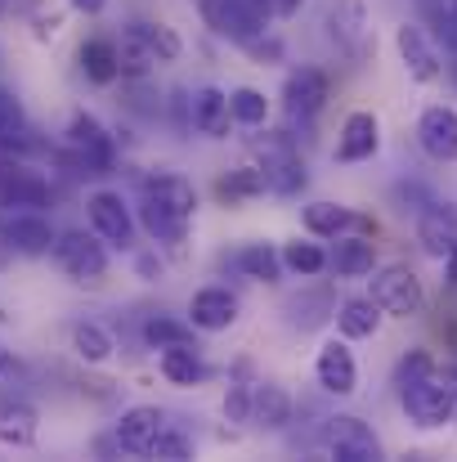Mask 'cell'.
Wrapping results in <instances>:
<instances>
[{"label":"cell","mask_w":457,"mask_h":462,"mask_svg":"<svg viewBox=\"0 0 457 462\" xmlns=\"http://www.w3.org/2000/svg\"><path fill=\"white\" fill-rule=\"evenodd\" d=\"M372 265H377V243H372V234H341V238H332V252H327V270L336 274V279H363V274H372Z\"/></svg>","instance_id":"cell-24"},{"label":"cell","mask_w":457,"mask_h":462,"mask_svg":"<svg viewBox=\"0 0 457 462\" xmlns=\"http://www.w3.org/2000/svg\"><path fill=\"white\" fill-rule=\"evenodd\" d=\"M327 95H332V81L323 68H292L283 81V108L292 122H314L327 108Z\"/></svg>","instance_id":"cell-11"},{"label":"cell","mask_w":457,"mask_h":462,"mask_svg":"<svg viewBox=\"0 0 457 462\" xmlns=\"http://www.w3.org/2000/svg\"><path fill=\"white\" fill-rule=\"evenodd\" d=\"M314 382H318L323 395H336V400L359 391V364H354V350H350L345 337L323 341V350L314 359Z\"/></svg>","instance_id":"cell-10"},{"label":"cell","mask_w":457,"mask_h":462,"mask_svg":"<svg viewBox=\"0 0 457 462\" xmlns=\"http://www.w3.org/2000/svg\"><path fill=\"white\" fill-rule=\"evenodd\" d=\"M417 9L435 27V36H444L449 50L457 54V0H417Z\"/></svg>","instance_id":"cell-38"},{"label":"cell","mask_w":457,"mask_h":462,"mask_svg":"<svg viewBox=\"0 0 457 462\" xmlns=\"http://www.w3.org/2000/svg\"><path fill=\"white\" fill-rule=\"evenodd\" d=\"M229 113H233L238 126L256 131V126L270 122V99H265V90H256V86H238V90H229Z\"/></svg>","instance_id":"cell-36"},{"label":"cell","mask_w":457,"mask_h":462,"mask_svg":"<svg viewBox=\"0 0 457 462\" xmlns=\"http://www.w3.org/2000/svg\"><path fill=\"white\" fill-rule=\"evenodd\" d=\"M297 310H305V319H297V328H301V332L318 328V323H327V319L336 314V306H332V297H327V292H305V297H292V301H288V319H292Z\"/></svg>","instance_id":"cell-39"},{"label":"cell","mask_w":457,"mask_h":462,"mask_svg":"<svg viewBox=\"0 0 457 462\" xmlns=\"http://www.w3.org/2000/svg\"><path fill=\"white\" fill-rule=\"evenodd\" d=\"M242 50H247L251 59H260V63H279V59H283V41H279V36H270V32H260V36H256V41H247Z\"/></svg>","instance_id":"cell-43"},{"label":"cell","mask_w":457,"mask_h":462,"mask_svg":"<svg viewBox=\"0 0 457 462\" xmlns=\"http://www.w3.org/2000/svg\"><path fill=\"white\" fill-rule=\"evenodd\" d=\"M417 243L431 252V256H449L457 247V202H440V198H431L417 216Z\"/></svg>","instance_id":"cell-20"},{"label":"cell","mask_w":457,"mask_h":462,"mask_svg":"<svg viewBox=\"0 0 457 462\" xmlns=\"http://www.w3.org/2000/svg\"><path fill=\"white\" fill-rule=\"evenodd\" d=\"M59 27H63V14H36V41L59 36Z\"/></svg>","instance_id":"cell-44"},{"label":"cell","mask_w":457,"mask_h":462,"mask_svg":"<svg viewBox=\"0 0 457 462\" xmlns=\"http://www.w3.org/2000/svg\"><path fill=\"white\" fill-rule=\"evenodd\" d=\"M444 279H449V283L457 288V247L449 252V256H444Z\"/></svg>","instance_id":"cell-49"},{"label":"cell","mask_w":457,"mask_h":462,"mask_svg":"<svg viewBox=\"0 0 457 462\" xmlns=\"http://www.w3.org/2000/svg\"><path fill=\"white\" fill-rule=\"evenodd\" d=\"M377 149H381V122H377V113H368V108L350 113L341 122V135H336V162H345V166L372 162Z\"/></svg>","instance_id":"cell-18"},{"label":"cell","mask_w":457,"mask_h":462,"mask_svg":"<svg viewBox=\"0 0 457 462\" xmlns=\"http://www.w3.org/2000/svg\"><path fill=\"white\" fill-rule=\"evenodd\" d=\"M63 157L77 166V175H108L117 166V140L95 113L77 108L63 131Z\"/></svg>","instance_id":"cell-1"},{"label":"cell","mask_w":457,"mask_h":462,"mask_svg":"<svg viewBox=\"0 0 457 462\" xmlns=\"http://www.w3.org/2000/svg\"><path fill=\"white\" fill-rule=\"evenodd\" d=\"M77 14H86V18H99L104 9H108V0H68Z\"/></svg>","instance_id":"cell-47"},{"label":"cell","mask_w":457,"mask_h":462,"mask_svg":"<svg viewBox=\"0 0 457 462\" xmlns=\"http://www.w3.org/2000/svg\"><path fill=\"white\" fill-rule=\"evenodd\" d=\"M256 166L265 171V184H270V193H279V198H297L305 184H309V171H305L301 162V149L292 144V135H265L260 144H256Z\"/></svg>","instance_id":"cell-7"},{"label":"cell","mask_w":457,"mask_h":462,"mask_svg":"<svg viewBox=\"0 0 457 462\" xmlns=\"http://www.w3.org/2000/svg\"><path fill=\"white\" fill-rule=\"evenodd\" d=\"M274 5V18H292V14H301L305 0H270Z\"/></svg>","instance_id":"cell-48"},{"label":"cell","mask_w":457,"mask_h":462,"mask_svg":"<svg viewBox=\"0 0 457 462\" xmlns=\"http://www.w3.org/2000/svg\"><path fill=\"white\" fill-rule=\"evenodd\" d=\"M318 449L336 462H381L386 458L377 431H372L363 418H354V413H332V418H323V422H318Z\"/></svg>","instance_id":"cell-4"},{"label":"cell","mask_w":457,"mask_h":462,"mask_svg":"<svg viewBox=\"0 0 457 462\" xmlns=\"http://www.w3.org/2000/svg\"><path fill=\"white\" fill-rule=\"evenodd\" d=\"M332 319H336V332L345 341H368V337H377V328H381L386 314H381V306L372 297H345Z\"/></svg>","instance_id":"cell-27"},{"label":"cell","mask_w":457,"mask_h":462,"mask_svg":"<svg viewBox=\"0 0 457 462\" xmlns=\"http://www.w3.org/2000/svg\"><path fill=\"white\" fill-rule=\"evenodd\" d=\"M238 297L229 292V288H220V283H211V288H197L193 292V301H188V323L197 328V332H229L233 323H238Z\"/></svg>","instance_id":"cell-21"},{"label":"cell","mask_w":457,"mask_h":462,"mask_svg":"<svg viewBox=\"0 0 457 462\" xmlns=\"http://www.w3.org/2000/svg\"><path fill=\"white\" fill-rule=\"evenodd\" d=\"M301 220H305V229H309V238H341V234H372V220L368 216H359V211H350V207H341V202H309L301 211Z\"/></svg>","instance_id":"cell-22"},{"label":"cell","mask_w":457,"mask_h":462,"mask_svg":"<svg viewBox=\"0 0 457 462\" xmlns=\"http://www.w3.org/2000/svg\"><path fill=\"white\" fill-rule=\"evenodd\" d=\"M54 265L72 279V283H86V288H95V283H104L108 279V243L90 229H59V238H54Z\"/></svg>","instance_id":"cell-3"},{"label":"cell","mask_w":457,"mask_h":462,"mask_svg":"<svg viewBox=\"0 0 457 462\" xmlns=\"http://www.w3.org/2000/svg\"><path fill=\"white\" fill-rule=\"evenodd\" d=\"M260 193H270L260 166H233V171H224V175L215 180V198H220L224 207H242V202H251V198H260Z\"/></svg>","instance_id":"cell-31"},{"label":"cell","mask_w":457,"mask_h":462,"mask_svg":"<svg viewBox=\"0 0 457 462\" xmlns=\"http://www.w3.org/2000/svg\"><path fill=\"white\" fill-rule=\"evenodd\" d=\"M140 198H152L157 207H166V211H175L184 220L197 216V189L184 175H175V171H149L140 180Z\"/></svg>","instance_id":"cell-23"},{"label":"cell","mask_w":457,"mask_h":462,"mask_svg":"<svg viewBox=\"0 0 457 462\" xmlns=\"http://www.w3.org/2000/svg\"><path fill=\"white\" fill-rule=\"evenodd\" d=\"M381 314H390V319H413V314H422L426 306V292H422V279L408 270V265H381L377 274H372V292H368Z\"/></svg>","instance_id":"cell-8"},{"label":"cell","mask_w":457,"mask_h":462,"mask_svg":"<svg viewBox=\"0 0 457 462\" xmlns=\"http://www.w3.org/2000/svg\"><path fill=\"white\" fill-rule=\"evenodd\" d=\"M86 220H90V229H95L108 247H122V252L135 247L140 220H135L131 202H126L117 189H95V193L86 198Z\"/></svg>","instance_id":"cell-6"},{"label":"cell","mask_w":457,"mask_h":462,"mask_svg":"<svg viewBox=\"0 0 457 462\" xmlns=\"http://www.w3.org/2000/svg\"><path fill=\"white\" fill-rule=\"evenodd\" d=\"M41 440V409L27 395L0 391V445L5 449H32Z\"/></svg>","instance_id":"cell-15"},{"label":"cell","mask_w":457,"mask_h":462,"mask_svg":"<svg viewBox=\"0 0 457 462\" xmlns=\"http://www.w3.org/2000/svg\"><path fill=\"white\" fill-rule=\"evenodd\" d=\"M327 36H332L336 54H345L350 63H368L377 54L372 14L363 0H332L327 5Z\"/></svg>","instance_id":"cell-5"},{"label":"cell","mask_w":457,"mask_h":462,"mask_svg":"<svg viewBox=\"0 0 457 462\" xmlns=\"http://www.w3.org/2000/svg\"><path fill=\"white\" fill-rule=\"evenodd\" d=\"M233 113H229V90L220 86H197L188 95V131H197L202 140H229Z\"/></svg>","instance_id":"cell-13"},{"label":"cell","mask_w":457,"mask_h":462,"mask_svg":"<svg viewBox=\"0 0 457 462\" xmlns=\"http://www.w3.org/2000/svg\"><path fill=\"white\" fill-rule=\"evenodd\" d=\"M193 323L188 319H175V314H144V323H140V337H144V346L149 350H166V346H197L193 341Z\"/></svg>","instance_id":"cell-32"},{"label":"cell","mask_w":457,"mask_h":462,"mask_svg":"<svg viewBox=\"0 0 457 462\" xmlns=\"http://www.w3.org/2000/svg\"><path fill=\"white\" fill-rule=\"evenodd\" d=\"M144 32H149V45H152V54H157V63H175L184 54V41H179V32L170 23H144Z\"/></svg>","instance_id":"cell-40"},{"label":"cell","mask_w":457,"mask_h":462,"mask_svg":"<svg viewBox=\"0 0 457 462\" xmlns=\"http://www.w3.org/2000/svg\"><path fill=\"white\" fill-rule=\"evenodd\" d=\"M197 454V445H193V436L188 431H179L175 422H166L161 431H157V440H152L149 458H161V462H184Z\"/></svg>","instance_id":"cell-37"},{"label":"cell","mask_w":457,"mask_h":462,"mask_svg":"<svg viewBox=\"0 0 457 462\" xmlns=\"http://www.w3.org/2000/svg\"><path fill=\"white\" fill-rule=\"evenodd\" d=\"M50 180L14 157L0 162V207H18V211H41L50 207Z\"/></svg>","instance_id":"cell-12"},{"label":"cell","mask_w":457,"mask_h":462,"mask_svg":"<svg viewBox=\"0 0 457 462\" xmlns=\"http://www.w3.org/2000/svg\"><path fill=\"white\" fill-rule=\"evenodd\" d=\"M135 270H140L144 279H157V274H161V261H157L152 252H140V256H135Z\"/></svg>","instance_id":"cell-45"},{"label":"cell","mask_w":457,"mask_h":462,"mask_svg":"<svg viewBox=\"0 0 457 462\" xmlns=\"http://www.w3.org/2000/svg\"><path fill=\"white\" fill-rule=\"evenodd\" d=\"M395 50H399V63H404V72H408L413 81L431 86V81L444 77V54H440L435 36H431L422 23H404V27H395Z\"/></svg>","instance_id":"cell-9"},{"label":"cell","mask_w":457,"mask_h":462,"mask_svg":"<svg viewBox=\"0 0 457 462\" xmlns=\"http://www.w3.org/2000/svg\"><path fill=\"white\" fill-rule=\"evenodd\" d=\"M140 229L149 234L152 243H161V247H179L184 238H188V225L193 220H184V216H175V211H166V207H157L152 198H144L140 202Z\"/></svg>","instance_id":"cell-30"},{"label":"cell","mask_w":457,"mask_h":462,"mask_svg":"<svg viewBox=\"0 0 457 462\" xmlns=\"http://www.w3.org/2000/svg\"><path fill=\"white\" fill-rule=\"evenodd\" d=\"M417 144L431 162H457V108L431 104L417 117Z\"/></svg>","instance_id":"cell-17"},{"label":"cell","mask_w":457,"mask_h":462,"mask_svg":"<svg viewBox=\"0 0 457 462\" xmlns=\"http://www.w3.org/2000/svg\"><path fill=\"white\" fill-rule=\"evenodd\" d=\"M72 350H77V359H86V364H108V359L117 355V337H113L104 323L77 319V323H72Z\"/></svg>","instance_id":"cell-33"},{"label":"cell","mask_w":457,"mask_h":462,"mask_svg":"<svg viewBox=\"0 0 457 462\" xmlns=\"http://www.w3.org/2000/svg\"><path fill=\"white\" fill-rule=\"evenodd\" d=\"M161 427H166V413H161L157 404H131V409H122V418L113 422V436H117L122 454L149 458V449Z\"/></svg>","instance_id":"cell-14"},{"label":"cell","mask_w":457,"mask_h":462,"mask_svg":"<svg viewBox=\"0 0 457 462\" xmlns=\"http://www.w3.org/2000/svg\"><path fill=\"white\" fill-rule=\"evenodd\" d=\"M292 422H297L292 391L279 386V382H256V391H251V427H260L270 436H283Z\"/></svg>","instance_id":"cell-19"},{"label":"cell","mask_w":457,"mask_h":462,"mask_svg":"<svg viewBox=\"0 0 457 462\" xmlns=\"http://www.w3.org/2000/svg\"><path fill=\"white\" fill-rule=\"evenodd\" d=\"M233 265H238L247 279H256V283H279V279L288 274L274 243H247V247L233 256Z\"/></svg>","instance_id":"cell-34"},{"label":"cell","mask_w":457,"mask_h":462,"mask_svg":"<svg viewBox=\"0 0 457 462\" xmlns=\"http://www.w3.org/2000/svg\"><path fill=\"white\" fill-rule=\"evenodd\" d=\"M399 404H404V413H408L413 427L440 431V427H449L457 418V386L449 382L444 368H435V373H426L422 382L404 386V391H399Z\"/></svg>","instance_id":"cell-2"},{"label":"cell","mask_w":457,"mask_h":462,"mask_svg":"<svg viewBox=\"0 0 457 462\" xmlns=\"http://www.w3.org/2000/svg\"><path fill=\"white\" fill-rule=\"evenodd\" d=\"M157 373L170 386H202L211 377V368L202 364L197 346H166V350H157Z\"/></svg>","instance_id":"cell-26"},{"label":"cell","mask_w":457,"mask_h":462,"mask_svg":"<svg viewBox=\"0 0 457 462\" xmlns=\"http://www.w3.org/2000/svg\"><path fill=\"white\" fill-rule=\"evenodd\" d=\"M449 72H453V81H457V54H453V59H449Z\"/></svg>","instance_id":"cell-51"},{"label":"cell","mask_w":457,"mask_h":462,"mask_svg":"<svg viewBox=\"0 0 457 462\" xmlns=\"http://www.w3.org/2000/svg\"><path fill=\"white\" fill-rule=\"evenodd\" d=\"M5 238H9L14 256H50L59 229L45 211H14V216H5Z\"/></svg>","instance_id":"cell-16"},{"label":"cell","mask_w":457,"mask_h":462,"mask_svg":"<svg viewBox=\"0 0 457 462\" xmlns=\"http://www.w3.org/2000/svg\"><path fill=\"white\" fill-rule=\"evenodd\" d=\"M23 9V0H0V18H9V14H18Z\"/></svg>","instance_id":"cell-50"},{"label":"cell","mask_w":457,"mask_h":462,"mask_svg":"<svg viewBox=\"0 0 457 462\" xmlns=\"http://www.w3.org/2000/svg\"><path fill=\"white\" fill-rule=\"evenodd\" d=\"M77 63H81V77H86L90 86H113V81H122V63H117V41H113V36H90V41H81Z\"/></svg>","instance_id":"cell-25"},{"label":"cell","mask_w":457,"mask_h":462,"mask_svg":"<svg viewBox=\"0 0 457 462\" xmlns=\"http://www.w3.org/2000/svg\"><path fill=\"white\" fill-rule=\"evenodd\" d=\"M117 63H122V81H131V77H152L157 54H152L144 23H126V27H122V36H117Z\"/></svg>","instance_id":"cell-28"},{"label":"cell","mask_w":457,"mask_h":462,"mask_svg":"<svg viewBox=\"0 0 457 462\" xmlns=\"http://www.w3.org/2000/svg\"><path fill=\"white\" fill-rule=\"evenodd\" d=\"M279 256H283V270H288V274H297V279H314V274H323V270H327V252H323L318 243H309V238H292V243H283V247H279Z\"/></svg>","instance_id":"cell-35"},{"label":"cell","mask_w":457,"mask_h":462,"mask_svg":"<svg viewBox=\"0 0 457 462\" xmlns=\"http://www.w3.org/2000/svg\"><path fill=\"white\" fill-rule=\"evenodd\" d=\"M18 373H23V364H18V355L0 346V377H18Z\"/></svg>","instance_id":"cell-46"},{"label":"cell","mask_w":457,"mask_h":462,"mask_svg":"<svg viewBox=\"0 0 457 462\" xmlns=\"http://www.w3.org/2000/svg\"><path fill=\"white\" fill-rule=\"evenodd\" d=\"M251 391H256V382H242V377L229 382V391H224V418L229 422H251Z\"/></svg>","instance_id":"cell-42"},{"label":"cell","mask_w":457,"mask_h":462,"mask_svg":"<svg viewBox=\"0 0 457 462\" xmlns=\"http://www.w3.org/2000/svg\"><path fill=\"white\" fill-rule=\"evenodd\" d=\"M0 144L9 149V153H27V149H36V140H32V122H27V108H23V99L9 90V86H0Z\"/></svg>","instance_id":"cell-29"},{"label":"cell","mask_w":457,"mask_h":462,"mask_svg":"<svg viewBox=\"0 0 457 462\" xmlns=\"http://www.w3.org/2000/svg\"><path fill=\"white\" fill-rule=\"evenodd\" d=\"M440 364L431 359V350H408L399 364H395V386L404 391V386H413V382H422L426 373H435Z\"/></svg>","instance_id":"cell-41"}]
</instances>
